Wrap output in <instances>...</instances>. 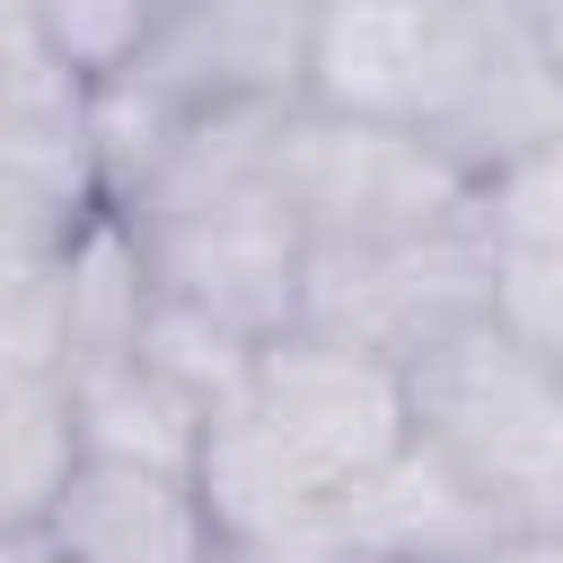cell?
<instances>
[{
  "mask_svg": "<svg viewBox=\"0 0 563 563\" xmlns=\"http://www.w3.org/2000/svg\"><path fill=\"white\" fill-rule=\"evenodd\" d=\"M413 440H422L413 431V387H405L396 361L290 325V334L264 343L246 405L211 413L194 484H202V510H211L220 545L246 563V554L299 537L343 493L378 484Z\"/></svg>",
  "mask_w": 563,
  "mask_h": 563,
  "instance_id": "obj_1",
  "label": "cell"
},
{
  "mask_svg": "<svg viewBox=\"0 0 563 563\" xmlns=\"http://www.w3.org/2000/svg\"><path fill=\"white\" fill-rule=\"evenodd\" d=\"M282 114L290 106L185 114L158 176L132 202H114L141 220L158 290L229 317L255 343L290 334L308 299V220L282 185Z\"/></svg>",
  "mask_w": 563,
  "mask_h": 563,
  "instance_id": "obj_2",
  "label": "cell"
},
{
  "mask_svg": "<svg viewBox=\"0 0 563 563\" xmlns=\"http://www.w3.org/2000/svg\"><path fill=\"white\" fill-rule=\"evenodd\" d=\"M0 431H9V528H35L88 457L79 413H70V378H9Z\"/></svg>",
  "mask_w": 563,
  "mask_h": 563,
  "instance_id": "obj_12",
  "label": "cell"
},
{
  "mask_svg": "<svg viewBox=\"0 0 563 563\" xmlns=\"http://www.w3.org/2000/svg\"><path fill=\"white\" fill-rule=\"evenodd\" d=\"M282 185L308 220V246H396L440 229H484V176L405 123H352L290 106Z\"/></svg>",
  "mask_w": 563,
  "mask_h": 563,
  "instance_id": "obj_4",
  "label": "cell"
},
{
  "mask_svg": "<svg viewBox=\"0 0 563 563\" xmlns=\"http://www.w3.org/2000/svg\"><path fill=\"white\" fill-rule=\"evenodd\" d=\"M405 387L422 449L510 537H563V369L545 352L475 317L449 343H431L405 369Z\"/></svg>",
  "mask_w": 563,
  "mask_h": 563,
  "instance_id": "obj_3",
  "label": "cell"
},
{
  "mask_svg": "<svg viewBox=\"0 0 563 563\" xmlns=\"http://www.w3.org/2000/svg\"><path fill=\"white\" fill-rule=\"evenodd\" d=\"M9 202L18 246H62L106 211L97 158V79H79L26 18H9Z\"/></svg>",
  "mask_w": 563,
  "mask_h": 563,
  "instance_id": "obj_7",
  "label": "cell"
},
{
  "mask_svg": "<svg viewBox=\"0 0 563 563\" xmlns=\"http://www.w3.org/2000/svg\"><path fill=\"white\" fill-rule=\"evenodd\" d=\"M53 282H62V334H70V369L88 361H132L150 317H158V264L141 246V220L132 211H97L79 220L62 246H53Z\"/></svg>",
  "mask_w": 563,
  "mask_h": 563,
  "instance_id": "obj_9",
  "label": "cell"
},
{
  "mask_svg": "<svg viewBox=\"0 0 563 563\" xmlns=\"http://www.w3.org/2000/svg\"><path fill=\"white\" fill-rule=\"evenodd\" d=\"M9 18H26L79 79H114V70H132V53L167 18V0H9Z\"/></svg>",
  "mask_w": 563,
  "mask_h": 563,
  "instance_id": "obj_13",
  "label": "cell"
},
{
  "mask_svg": "<svg viewBox=\"0 0 563 563\" xmlns=\"http://www.w3.org/2000/svg\"><path fill=\"white\" fill-rule=\"evenodd\" d=\"M70 413H79V449L106 466H150V475H194L202 466V413L132 352V361H88L70 369Z\"/></svg>",
  "mask_w": 563,
  "mask_h": 563,
  "instance_id": "obj_10",
  "label": "cell"
},
{
  "mask_svg": "<svg viewBox=\"0 0 563 563\" xmlns=\"http://www.w3.org/2000/svg\"><path fill=\"white\" fill-rule=\"evenodd\" d=\"M484 229L493 246H563V132L484 176Z\"/></svg>",
  "mask_w": 563,
  "mask_h": 563,
  "instance_id": "obj_14",
  "label": "cell"
},
{
  "mask_svg": "<svg viewBox=\"0 0 563 563\" xmlns=\"http://www.w3.org/2000/svg\"><path fill=\"white\" fill-rule=\"evenodd\" d=\"M35 537L62 563H220L229 554L194 475H150L106 457H79V475L35 519Z\"/></svg>",
  "mask_w": 563,
  "mask_h": 563,
  "instance_id": "obj_8",
  "label": "cell"
},
{
  "mask_svg": "<svg viewBox=\"0 0 563 563\" xmlns=\"http://www.w3.org/2000/svg\"><path fill=\"white\" fill-rule=\"evenodd\" d=\"M493 255H501L493 229H440V238H396V246H308L299 325L413 369L457 325L493 317Z\"/></svg>",
  "mask_w": 563,
  "mask_h": 563,
  "instance_id": "obj_5",
  "label": "cell"
},
{
  "mask_svg": "<svg viewBox=\"0 0 563 563\" xmlns=\"http://www.w3.org/2000/svg\"><path fill=\"white\" fill-rule=\"evenodd\" d=\"M493 325L563 369V246H501L493 255Z\"/></svg>",
  "mask_w": 563,
  "mask_h": 563,
  "instance_id": "obj_15",
  "label": "cell"
},
{
  "mask_svg": "<svg viewBox=\"0 0 563 563\" xmlns=\"http://www.w3.org/2000/svg\"><path fill=\"white\" fill-rule=\"evenodd\" d=\"M141 361L211 422V413H229V405H246V387H255V361H264V343L255 334H238L229 317H211V308H194V299H158V317H150V334H141Z\"/></svg>",
  "mask_w": 563,
  "mask_h": 563,
  "instance_id": "obj_11",
  "label": "cell"
},
{
  "mask_svg": "<svg viewBox=\"0 0 563 563\" xmlns=\"http://www.w3.org/2000/svg\"><path fill=\"white\" fill-rule=\"evenodd\" d=\"M545 9V35H554V62H563V0H537Z\"/></svg>",
  "mask_w": 563,
  "mask_h": 563,
  "instance_id": "obj_16",
  "label": "cell"
},
{
  "mask_svg": "<svg viewBox=\"0 0 563 563\" xmlns=\"http://www.w3.org/2000/svg\"><path fill=\"white\" fill-rule=\"evenodd\" d=\"M466 18L475 0H317L299 106L431 132L466 53Z\"/></svg>",
  "mask_w": 563,
  "mask_h": 563,
  "instance_id": "obj_6",
  "label": "cell"
}]
</instances>
